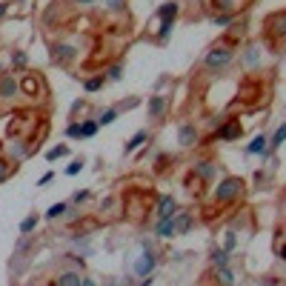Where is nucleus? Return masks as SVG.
<instances>
[{"label":"nucleus","instance_id":"1","mask_svg":"<svg viewBox=\"0 0 286 286\" xmlns=\"http://www.w3.org/2000/svg\"><path fill=\"white\" fill-rule=\"evenodd\" d=\"M240 192H243V183H240V178H226V181H223V183L215 189V200H217V203H226V200H235Z\"/></svg>","mask_w":286,"mask_h":286},{"label":"nucleus","instance_id":"2","mask_svg":"<svg viewBox=\"0 0 286 286\" xmlns=\"http://www.w3.org/2000/svg\"><path fill=\"white\" fill-rule=\"evenodd\" d=\"M175 17H178V6H175V3H166V6H160V32H158L160 40H166V37H169Z\"/></svg>","mask_w":286,"mask_h":286},{"label":"nucleus","instance_id":"3","mask_svg":"<svg viewBox=\"0 0 286 286\" xmlns=\"http://www.w3.org/2000/svg\"><path fill=\"white\" fill-rule=\"evenodd\" d=\"M229 60H232V52H229L226 46H215V49L206 55V66H209V69H220V66H226Z\"/></svg>","mask_w":286,"mask_h":286},{"label":"nucleus","instance_id":"4","mask_svg":"<svg viewBox=\"0 0 286 286\" xmlns=\"http://www.w3.org/2000/svg\"><path fill=\"white\" fill-rule=\"evenodd\" d=\"M172 215H178V203H175L172 194H163L158 200V217H172Z\"/></svg>","mask_w":286,"mask_h":286},{"label":"nucleus","instance_id":"5","mask_svg":"<svg viewBox=\"0 0 286 286\" xmlns=\"http://www.w3.org/2000/svg\"><path fill=\"white\" fill-rule=\"evenodd\" d=\"M78 57V49L75 46H55V52H52V60L55 63H69V60H75Z\"/></svg>","mask_w":286,"mask_h":286},{"label":"nucleus","instance_id":"6","mask_svg":"<svg viewBox=\"0 0 286 286\" xmlns=\"http://www.w3.org/2000/svg\"><path fill=\"white\" fill-rule=\"evenodd\" d=\"M155 269V255H152V249H146L143 255H140V261L135 263V272L137 275H149Z\"/></svg>","mask_w":286,"mask_h":286},{"label":"nucleus","instance_id":"7","mask_svg":"<svg viewBox=\"0 0 286 286\" xmlns=\"http://www.w3.org/2000/svg\"><path fill=\"white\" fill-rule=\"evenodd\" d=\"M178 137H181V146H194V140H197V129H194L192 123H183L181 132H178Z\"/></svg>","mask_w":286,"mask_h":286},{"label":"nucleus","instance_id":"8","mask_svg":"<svg viewBox=\"0 0 286 286\" xmlns=\"http://www.w3.org/2000/svg\"><path fill=\"white\" fill-rule=\"evenodd\" d=\"M217 137H220V140H235V137H240V120H232V123H226L220 132H217Z\"/></svg>","mask_w":286,"mask_h":286},{"label":"nucleus","instance_id":"9","mask_svg":"<svg viewBox=\"0 0 286 286\" xmlns=\"http://www.w3.org/2000/svg\"><path fill=\"white\" fill-rule=\"evenodd\" d=\"M175 232H178V229H175V215H172V217H160V220H158V235H160V238H172Z\"/></svg>","mask_w":286,"mask_h":286},{"label":"nucleus","instance_id":"10","mask_svg":"<svg viewBox=\"0 0 286 286\" xmlns=\"http://www.w3.org/2000/svg\"><path fill=\"white\" fill-rule=\"evenodd\" d=\"M14 92H17V83H14L11 75H6V78L0 80V97H11Z\"/></svg>","mask_w":286,"mask_h":286},{"label":"nucleus","instance_id":"11","mask_svg":"<svg viewBox=\"0 0 286 286\" xmlns=\"http://www.w3.org/2000/svg\"><path fill=\"white\" fill-rule=\"evenodd\" d=\"M163 109H166V97H152V100H149V117H160V114H163Z\"/></svg>","mask_w":286,"mask_h":286},{"label":"nucleus","instance_id":"12","mask_svg":"<svg viewBox=\"0 0 286 286\" xmlns=\"http://www.w3.org/2000/svg\"><path fill=\"white\" fill-rule=\"evenodd\" d=\"M80 278L78 272H63V275H57V286H80Z\"/></svg>","mask_w":286,"mask_h":286},{"label":"nucleus","instance_id":"13","mask_svg":"<svg viewBox=\"0 0 286 286\" xmlns=\"http://www.w3.org/2000/svg\"><path fill=\"white\" fill-rule=\"evenodd\" d=\"M266 143H269V140H266L263 135H258V137L249 143V155H261V152H266Z\"/></svg>","mask_w":286,"mask_h":286},{"label":"nucleus","instance_id":"14","mask_svg":"<svg viewBox=\"0 0 286 286\" xmlns=\"http://www.w3.org/2000/svg\"><path fill=\"white\" fill-rule=\"evenodd\" d=\"M217 281H220V286H232V272H229L226 266H217Z\"/></svg>","mask_w":286,"mask_h":286},{"label":"nucleus","instance_id":"15","mask_svg":"<svg viewBox=\"0 0 286 286\" xmlns=\"http://www.w3.org/2000/svg\"><path fill=\"white\" fill-rule=\"evenodd\" d=\"M117 120V109H106V112L100 114V120H97V126H109Z\"/></svg>","mask_w":286,"mask_h":286},{"label":"nucleus","instance_id":"16","mask_svg":"<svg viewBox=\"0 0 286 286\" xmlns=\"http://www.w3.org/2000/svg\"><path fill=\"white\" fill-rule=\"evenodd\" d=\"M143 140H146V132H137V135L132 137V140H129V143H126V155H129V152H135V149L140 146V143H143Z\"/></svg>","mask_w":286,"mask_h":286},{"label":"nucleus","instance_id":"17","mask_svg":"<svg viewBox=\"0 0 286 286\" xmlns=\"http://www.w3.org/2000/svg\"><path fill=\"white\" fill-rule=\"evenodd\" d=\"M189 223H192V217L186 215V212H181V215L175 217V229H181V232H186V229H189Z\"/></svg>","mask_w":286,"mask_h":286},{"label":"nucleus","instance_id":"18","mask_svg":"<svg viewBox=\"0 0 286 286\" xmlns=\"http://www.w3.org/2000/svg\"><path fill=\"white\" fill-rule=\"evenodd\" d=\"M63 155H69L66 146H55V149H49V152H46V158H49V160H57V158H63Z\"/></svg>","mask_w":286,"mask_h":286},{"label":"nucleus","instance_id":"19","mask_svg":"<svg viewBox=\"0 0 286 286\" xmlns=\"http://www.w3.org/2000/svg\"><path fill=\"white\" fill-rule=\"evenodd\" d=\"M34 226H37V217H34V215H29V217H26V220L20 223V232H23V235H29V232H32Z\"/></svg>","mask_w":286,"mask_h":286},{"label":"nucleus","instance_id":"20","mask_svg":"<svg viewBox=\"0 0 286 286\" xmlns=\"http://www.w3.org/2000/svg\"><path fill=\"white\" fill-rule=\"evenodd\" d=\"M212 263H215V266H226V249H215V252H212Z\"/></svg>","mask_w":286,"mask_h":286},{"label":"nucleus","instance_id":"21","mask_svg":"<svg viewBox=\"0 0 286 286\" xmlns=\"http://www.w3.org/2000/svg\"><path fill=\"white\" fill-rule=\"evenodd\" d=\"M106 9H112V11H120V9H126V0H100Z\"/></svg>","mask_w":286,"mask_h":286},{"label":"nucleus","instance_id":"22","mask_svg":"<svg viewBox=\"0 0 286 286\" xmlns=\"http://www.w3.org/2000/svg\"><path fill=\"white\" fill-rule=\"evenodd\" d=\"M95 132H97V123H92V120H89V123L80 126V137H92Z\"/></svg>","mask_w":286,"mask_h":286},{"label":"nucleus","instance_id":"23","mask_svg":"<svg viewBox=\"0 0 286 286\" xmlns=\"http://www.w3.org/2000/svg\"><path fill=\"white\" fill-rule=\"evenodd\" d=\"M284 137H286V126H281V129L275 132V137H272V149L281 146V143H284Z\"/></svg>","mask_w":286,"mask_h":286},{"label":"nucleus","instance_id":"24","mask_svg":"<svg viewBox=\"0 0 286 286\" xmlns=\"http://www.w3.org/2000/svg\"><path fill=\"white\" fill-rule=\"evenodd\" d=\"M197 175H200V178H212V163H197Z\"/></svg>","mask_w":286,"mask_h":286},{"label":"nucleus","instance_id":"25","mask_svg":"<svg viewBox=\"0 0 286 286\" xmlns=\"http://www.w3.org/2000/svg\"><path fill=\"white\" fill-rule=\"evenodd\" d=\"M63 212H66V203H55L49 212H46V215H49V217H60Z\"/></svg>","mask_w":286,"mask_h":286},{"label":"nucleus","instance_id":"26","mask_svg":"<svg viewBox=\"0 0 286 286\" xmlns=\"http://www.w3.org/2000/svg\"><path fill=\"white\" fill-rule=\"evenodd\" d=\"M103 86V78H92V80H86V92H97Z\"/></svg>","mask_w":286,"mask_h":286},{"label":"nucleus","instance_id":"27","mask_svg":"<svg viewBox=\"0 0 286 286\" xmlns=\"http://www.w3.org/2000/svg\"><path fill=\"white\" fill-rule=\"evenodd\" d=\"M66 135H69V137H80V123H72V126L66 129Z\"/></svg>","mask_w":286,"mask_h":286},{"label":"nucleus","instance_id":"28","mask_svg":"<svg viewBox=\"0 0 286 286\" xmlns=\"http://www.w3.org/2000/svg\"><path fill=\"white\" fill-rule=\"evenodd\" d=\"M80 166H83L80 160H72V166L66 169V175H78V172H80Z\"/></svg>","mask_w":286,"mask_h":286},{"label":"nucleus","instance_id":"29","mask_svg":"<svg viewBox=\"0 0 286 286\" xmlns=\"http://www.w3.org/2000/svg\"><path fill=\"white\" fill-rule=\"evenodd\" d=\"M120 78V66H112L109 69V80H117Z\"/></svg>","mask_w":286,"mask_h":286},{"label":"nucleus","instance_id":"30","mask_svg":"<svg viewBox=\"0 0 286 286\" xmlns=\"http://www.w3.org/2000/svg\"><path fill=\"white\" fill-rule=\"evenodd\" d=\"M229 20H232L229 14H223V17H215V26H229Z\"/></svg>","mask_w":286,"mask_h":286},{"label":"nucleus","instance_id":"31","mask_svg":"<svg viewBox=\"0 0 286 286\" xmlns=\"http://www.w3.org/2000/svg\"><path fill=\"white\" fill-rule=\"evenodd\" d=\"M23 63H26V55H23V52H17V55H14V66H23Z\"/></svg>","mask_w":286,"mask_h":286},{"label":"nucleus","instance_id":"32","mask_svg":"<svg viewBox=\"0 0 286 286\" xmlns=\"http://www.w3.org/2000/svg\"><path fill=\"white\" fill-rule=\"evenodd\" d=\"M80 200H89V192H78V194H75V203H80Z\"/></svg>","mask_w":286,"mask_h":286},{"label":"nucleus","instance_id":"33","mask_svg":"<svg viewBox=\"0 0 286 286\" xmlns=\"http://www.w3.org/2000/svg\"><path fill=\"white\" fill-rule=\"evenodd\" d=\"M6 175H9V166H6V163H3V160H0V181H3V178H6Z\"/></svg>","mask_w":286,"mask_h":286},{"label":"nucleus","instance_id":"34","mask_svg":"<svg viewBox=\"0 0 286 286\" xmlns=\"http://www.w3.org/2000/svg\"><path fill=\"white\" fill-rule=\"evenodd\" d=\"M80 6H92V3H95V0H78Z\"/></svg>","mask_w":286,"mask_h":286},{"label":"nucleus","instance_id":"35","mask_svg":"<svg viewBox=\"0 0 286 286\" xmlns=\"http://www.w3.org/2000/svg\"><path fill=\"white\" fill-rule=\"evenodd\" d=\"M80 286H95V284H92V281H86V278H83V281H80Z\"/></svg>","mask_w":286,"mask_h":286},{"label":"nucleus","instance_id":"36","mask_svg":"<svg viewBox=\"0 0 286 286\" xmlns=\"http://www.w3.org/2000/svg\"><path fill=\"white\" fill-rule=\"evenodd\" d=\"M3 14H6V3H0V17H3Z\"/></svg>","mask_w":286,"mask_h":286},{"label":"nucleus","instance_id":"37","mask_svg":"<svg viewBox=\"0 0 286 286\" xmlns=\"http://www.w3.org/2000/svg\"><path fill=\"white\" fill-rule=\"evenodd\" d=\"M106 286H117V284H106Z\"/></svg>","mask_w":286,"mask_h":286}]
</instances>
